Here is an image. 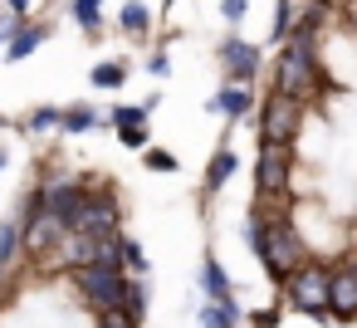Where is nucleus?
<instances>
[{
	"mask_svg": "<svg viewBox=\"0 0 357 328\" xmlns=\"http://www.w3.org/2000/svg\"><path fill=\"white\" fill-rule=\"evenodd\" d=\"M313 35H318V30L294 25L289 40H284V50H279V64H274V94L289 98V103H298V108L313 103V98H323V89H328V79H323V69H318V45H313Z\"/></svg>",
	"mask_w": 357,
	"mask_h": 328,
	"instance_id": "obj_1",
	"label": "nucleus"
},
{
	"mask_svg": "<svg viewBox=\"0 0 357 328\" xmlns=\"http://www.w3.org/2000/svg\"><path fill=\"white\" fill-rule=\"evenodd\" d=\"M255 255H259V264L269 269V279H284L289 269H298V264L308 260V245H303V235L294 230L289 211H269V216H264V235H259Z\"/></svg>",
	"mask_w": 357,
	"mask_h": 328,
	"instance_id": "obj_2",
	"label": "nucleus"
},
{
	"mask_svg": "<svg viewBox=\"0 0 357 328\" xmlns=\"http://www.w3.org/2000/svg\"><path fill=\"white\" fill-rule=\"evenodd\" d=\"M69 279H74L79 299H84L93 313H113V308H123V299H128V274H123L118 264H89V269H69Z\"/></svg>",
	"mask_w": 357,
	"mask_h": 328,
	"instance_id": "obj_3",
	"label": "nucleus"
},
{
	"mask_svg": "<svg viewBox=\"0 0 357 328\" xmlns=\"http://www.w3.org/2000/svg\"><path fill=\"white\" fill-rule=\"evenodd\" d=\"M279 284H284L289 308H298V313H308V318H323V313H328V264L303 260V264L289 269Z\"/></svg>",
	"mask_w": 357,
	"mask_h": 328,
	"instance_id": "obj_4",
	"label": "nucleus"
},
{
	"mask_svg": "<svg viewBox=\"0 0 357 328\" xmlns=\"http://www.w3.org/2000/svg\"><path fill=\"white\" fill-rule=\"evenodd\" d=\"M289 181H294V147H259V162H255V206H269V201H284L289 196Z\"/></svg>",
	"mask_w": 357,
	"mask_h": 328,
	"instance_id": "obj_5",
	"label": "nucleus"
},
{
	"mask_svg": "<svg viewBox=\"0 0 357 328\" xmlns=\"http://www.w3.org/2000/svg\"><path fill=\"white\" fill-rule=\"evenodd\" d=\"M123 206H118V191L113 186H93L89 201L79 206V216L69 221L74 235H123Z\"/></svg>",
	"mask_w": 357,
	"mask_h": 328,
	"instance_id": "obj_6",
	"label": "nucleus"
},
{
	"mask_svg": "<svg viewBox=\"0 0 357 328\" xmlns=\"http://www.w3.org/2000/svg\"><path fill=\"white\" fill-rule=\"evenodd\" d=\"M298 128H303V108L298 103H289L279 94H269L259 103V147H294Z\"/></svg>",
	"mask_w": 357,
	"mask_h": 328,
	"instance_id": "obj_7",
	"label": "nucleus"
},
{
	"mask_svg": "<svg viewBox=\"0 0 357 328\" xmlns=\"http://www.w3.org/2000/svg\"><path fill=\"white\" fill-rule=\"evenodd\" d=\"M89 191H93V181H84V177H50V181H40V201H45V211L69 230V221L79 216V206L89 201Z\"/></svg>",
	"mask_w": 357,
	"mask_h": 328,
	"instance_id": "obj_8",
	"label": "nucleus"
},
{
	"mask_svg": "<svg viewBox=\"0 0 357 328\" xmlns=\"http://www.w3.org/2000/svg\"><path fill=\"white\" fill-rule=\"evenodd\" d=\"M15 225H20V255H35L40 264H50L54 250H59V240L69 235L50 211H40V216H30V221H15Z\"/></svg>",
	"mask_w": 357,
	"mask_h": 328,
	"instance_id": "obj_9",
	"label": "nucleus"
},
{
	"mask_svg": "<svg viewBox=\"0 0 357 328\" xmlns=\"http://www.w3.org/2000/svg\"><path fill=\"white\" fill-rule=\"evenodd\" d=\"M328 313L342 323L357 318V255L328 269Z\"/></svg>",
	"mask_w": 357,
	"mask_h": 328,
	"instance_id": "obj_10",
	"label": "nucleus"
},
{
	"mask_svg": "<svg viewBox=\"0 0 357 328\" xmlns=\"http://www.w3.org/2000/svg\"><path fill=\"white\" fill-rule=\"evenodd\" d=\"M220 69H225V84H250L259 74V50L245 45V40H225L220 45Z\"/></svg>",
	"mask_w": 357,
	"mask_h": 328,
	"instance_id": "obj_11",
	"label": "nucleus"
},
{
	"mask_svg": "<svg viewBox=\"0 0 357 328\" xmlns=\"http://www.w3.org/2000/svg\"><path fill=\"white\" fill-rule=\"evenodd\" d=\"M206 108H211V113H225L230 123H245V113L255 108V89H250V84H225L220 94L206 98Z\"/></svg>",
	"mask_w": 357,
	"mask_h": 328,
	"instance_id": "obj_12",
	"label": "nucleus"
},
{
	"mask_svg": "<svg viewBox=\"0 0 357 328\" xmlns=\"http://www.w3.org/2000/svg\"><path fill=\"white\" fill-rule=\"evenodd\" d=\"M45 40H50V25H40V20H25V25H20V30H15V35L6 40L0 59H10V64H15V59H30V54H35V50H40Z\"/></svg>",
	"mask_w": 357,
	"mask_h": 328,
	"instance_id": "obj_13",
	"label": "nucleus"
},
{
	"mask_svg": "<svg viewBox=\"0 0 357 328\" xmlns=\"http://www.w3.org/2000/svg\"><path fill=\"white\" fill-rule=\"evenodd\" d=\"M235 167H240V157H235L230 147H215V152H211V162H206V181H201V186H206V196H215V191L235 177Z\"/></svg>",
	"mask_w": 357,
	"mask_h": 328,
	"instance_id": "obj_14",
	"label": "nucleus"
},
{
	"mask_svg": "<svg viewBox=\"0 0 357 328\" xmlns=\"http://www.w3.org/2000/svg\"><path fill=\"white\" fill-rule=\"evenodd\" d=\"M201 289H206V304H230V274L220 269L215 255L201 260Z\"/></svg>",
	"mask_w": 357,
	"mask_h": 328,
	"instance_id": "obj_15",
	"label": "nucleus"
},
{
	"mask_svg": "<svg viewBox=\"0 0 357 328\" xmlns=\"http://www.w3.org/2000/svg\"><path fill=\"white\" fill-rule=\"evenodd\" d=\"M196 328H240V304H206L196 313Z\"/></svg>",
	"mask_w": 357,
	"mask_h": 328,
	"instance_id": "obj_16",
	"label": "nucleus"
},
{
	"mask_svg": "<svg viewBox=\"0 0 357 328\" xmlns=\"http://www.w3.org/2000/svg\"><path fill=\"white\" fill-rule=\"evenodd\" d=\"M118 25H123V35H132V40H142V35L152 30V10L142 6V0H128V6L118 10Z\"/></svg>",
	"mask_w": 357,
	"mask_h": 328,
	"instance_id": "obj_17",
	"label": "nucleus"
},
{
	"mask_svg": "<svg viewBox=\"0 0 357 328\" xmlns=\"http://www.w3.org/2000/svg\"><path fill=\"white\" fill-rule=\"evenodd\" d=\"M98 123H103V118H98V113H93L89 103H74V108H59V128H64V133H93Z\"/></svg>",
	"mask_w": 357,
	"mask_h": 328,
	"instance_id": "obj_18",
	"label": "nucleus"
},
{
	"mask_svg": "<svg viewBox=\"0 0 357 328\" xmlns=\"http://www.w3.org/2000/svg\"><path fill=\"white\" fill-rule=\"evenodd\" d=\"M20 260V225L6 216V221H0V269H10Z\"/></svg>",
	"mask_w": 357,
	"mask_h": 328,
	"instance_id": "obj_19",
	"label": "nucleus"
},
{
	"mask_svg": "<svg viewBox=\"0 0 357 328\" xmlns=\"http://www.w3.org/2000/svg\"><path fill=\"white\" fill-rule=\"evenodd\" d=\"M123 84H128V64L108 59V64L93 69V89H123Z\"/></svg>",
	"mask_w": 357,
	"mask_h": 328,
	"instance_id": "obj_20",
	"label": "nucleus"
},
{
	"mask_svg": "<svg viewBox=\"0 0 357 328\" xmlns=\"http://www.w3.org/2000/svg\"><path fill=\"white\" fill-rule=\"evenodd\" d=\"M108 123H113L118 133H137V128H147V113H142V108H128V103H123V108H113V113H108Z\"/></svg>",
	"mask_w": 357,
	"mask_h": 328,
	"instance_id": "obj_21",
	"label": "nucleus"
},
{
	"mask_svg": "<svg viewBox=\"0 0 357 328\" xmlns=\"http://www.w3.org/2000/svg\"><path fill=\"white\" fill-rule=\"evenodd\" d=\"M274 10H279V15H274V30H269V40H274V45H284L298 15H294V6H289V0H279V6H274Z\"/></svg>",
	"mask_w": 357,
	"mask_h": 328,
	"instance_id": "obj_22",
	"label": "nucleus"
},
{
	"mask_svg": "<svg viewBox=\"0 0 357 328\" xmlns=\"http://www.w3.org/2000/svg\"><path fill=\"white\" fill-rule=\"evenodd\" d=\"M98 6H103V0H74V20H79L84 30H98V25H103V10H98Z\"/></svg>",
	"mask_w": 357,
	"mask_h": 328,
	"instance_id": "obj_23",
	"label": "nucleus"
},
{
	"mask_svg": "<svg viewBox=\"0 0 357 328\" xmlns=\"http://www.w3.org/2000/svg\"><path fill=\"white\" fill-rule=\"evenodd\" d=\"M123 264L132 269V279H142V274H147V255H142V245H137V240H128V235H123Z\"/></svg>",
	"mask_w": 357,
	"mask_h": 328,
	"instance_id": "obj_24",
	"label": "nucleus"
},
{
	"mask_svg": "<svg viewBox=\"0 0 357 328\" xmlns=\"http://www.w3.org/2000/svg\"><path fill=\"white\" fill-rule=\"evenodd\" d=\"M142 162H147V172H176V157H172V152H162V147H147V152H142Z\"/></svg>",
	"mask_w": 357,
	"mask_h": 328,
	"instance_id": "obj_25",
	"label": "nucleus"
},
{
	"mask_svg": "<svg viewBox=\"0 0 357 328\" xmlns=\"http://www.w3.org/2000/svg\"><path fill=\"white\" fill-rule=\"evenodd\" d=\"M93 328H142V318H132V313L113 308V313H98V323H93Z\"/></svg>",
	"mask_w": 357,
	"mask_h": 328,
	"instance_id": "obj_26",
	"label": "nucleus"
},
{
	"mask_svg": "<svg viewBox=\"0 0 357 328\" xmlns=\"http://www.w3.org/2000/svg\"><path fill=\"white\" fill-rule=\"evenodd\" d=\"M50 128H59V108H35L30 113V133H50Z\"/></svg>",
	"mask_w": 357,
	"mask_h": 328,
	"instance_id": "obj_27",
	"label": "nucleus"
},
{
	"mask_svg": "<svg viewBox=\"0 0 357 328\" xmlns=\"http://www.w3.org/2000/svg\"><path fill=\"white\" fill-rule=\"evenodd\" d=\"M220 15H225V25H240L250 15V0H220Z\"/></svg>",
	"mask_w": 357,
	"mask_h": 328,
	"instance_id": "obj_28",
	"label": "nucleus"
},
{
	"mask_svg": "<svg viewBox=\"0 0 357 328\" xmlns=\"http://www.w3.org/2000/svg\"><path fill=\"white\" fill-rule=\"evenodd\" d=\"M20 25H25V15H10V10H0V40H10Z\"/></svg>",
	"mask_w": 357,
	"mask_h": 328,
	"instance_id": "obj_29",
	"label": "nucleus"
},
{
	"mask_svg": "<svg viewBox=\"0 0 357 328\" xmlns=\"http://www.w3.org/2000/svg\"><path fill=\"white\" fill-rule=\"evenodd\" d=\"M147 74H152V79H167V74H172V59H167V54H152V59H147Z\"/></svg>",
	"mask_w": 357,
	"mask_h": 328,
	"instance_id": "obj_30",
	"label": "nucleus"
},
{
	"mask_svg": "<svg viewBox=\"0 0 357 328\" xmlns=\"http://www.w3.org/2000/svg\"><path fill=\"white\" fill-rule=\"evenodd\" d=\"M255 328H279V308H264V313H255Z\"/></svg>",
	"mask_w": 357,
	"mask_h": 328,
	"instance_id": "obj_31",
	"label": "nucleus"
},
{
	"mask_svg": "<svg viewBox=\"0 0 357 328\" xmlns=\"http://www.w3.org/2000/svg\"><path fill=\"white\" fill-rule=\"evenodd\" d=\"M6 10H10V15H25V20H30V0H6Z\"/></svg>",
	"mask_w": 357,
	"mask_h": 328,
	"instance_id": "obj_32",
	"label": "nucleus"
},
{
	"mask_svg": "<svg viewBox=\"0 0 357 328\" xmlns=\"http://www.w3.org/2000/svg\"><path fill=\"white\" fill-rule=\"evenodd\" d=\"M162 6H167V10H172V6H176V0H162Z\"/></svg>",
	"mask_w": 357,
	"mask_h": 328,
	"instance_id": "obj_33",
	"label": "nucleus"
},
{
	"mask_svg": "<svg viewBox=\"0 0 357 328\" xmlns=\"http://www.w3.org/2000/svg\"><path fill=\"white\" fill-rule=\"evenodd\" d=\"M0 167H6V152H0Z\"/></svg>",
	"mask_w": 357,
	"mask_h": 328,
	"instance_id": "obj_34",
	"label": "nucleus"
},
{
	"mask_svg": "<svg viewBox=\"0 0 357 328\" xmlns=\"http://www.w3.org/2000/svg\"><path fill=\"white\" fill-rule=\"evenodd\" d=\"M0 279H6V269H0Z\"/></svg>",
	"mask_w": 357,
	"mask_h": 328,
	"instance_id": "obj_35",
	"label": "nucleus"
}]
</instances>
